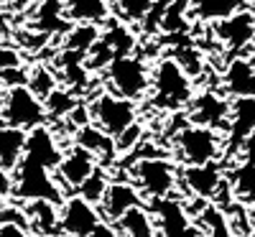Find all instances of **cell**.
I'll return each mask as SVG.
<instances>
[{
	"label": "cell",
	"mask_w": 255,
	"mask_h": 237,
	"mask_svg": "<svg viewBox=\"0 0 255 237\" xmlns=\"http://www.w3.org/2000/svg\"><path fill=\"white\" fill-rule=\"evenodd\" d=\"M31 31L44 36H67L72 31V20L67 18L64 0H38L31 15Z\"/></svg>",
	"instance_id": "14"
},
{
	"label": "cell",
	"mask_w": 255,
	"mask_h": 237,
	"mask_svg": "<svg viewBox=\"0 0 255 237\" xmlns=\"http://www.w3.org/2000/svg\"><path fill=\"white\" fill-rule=\"evenodd\" d=\"M90 118L97 122L102 133L120 138L128 127L138 122V107L133 100L118 97L113 92H100L90 105Z\"/></svg>",
	"instance_id": "7"
},
{
	"label": "cell",
	"mask_w": 255,
	"mask_h": 237,
	"mask_svg": "<svg viewBox=\"0 0 255 237\" xmlns=\"http://www.w3.org/2000/svg\"><path fill=\"white\" fill-rule=\"evenodd\" d=\"M130 176L135 179V186L148 199H168L176 191L179 171L176 163H171L163 156H143L133 163Z\"/></svg>",
	"instance_id": "2"
},
{
	"label": "cell",
	"mask_w": 255,
	"mask_h": 237,
	"mask_svg": "<svg viewBox=\"0 0 255 237\" xmlns=\"http://www.w3.org/2000/svg\"><path fill=\"white\" fill-rule=\"evenodd\" d=\"M225 92L238 100V97H255V67L248 59H232L222 74Z\"/></svg>",
	"instance_id": "18"
},
{
	"label": "cell",
	"mask_w": 255,
	"mask_h": 237,
	"mask_svg": "<svg viewBox=\"0 0 255 237\" xmlns=\"http://www.w3.org/2000/svg\"><path fill=\"white\" fill-rule=\"evenodd\" d=\"M156 0H110V8L123 23H143Z\"/></svg>",
	"instance_id": "29"
},
{
	"label": "cell",
	"mask_w": 255,
	"mask_h": 237,
	"mask_svg": "<svg viewBox=\"0 0 255 237\" xmlns=\"http://www.w3.org/2000/svg\"><path fill=\"white\" fill-rule=\"evenodd\" d=\"M189 122L212 127V130H227L230 122V102L215 92H202L189 102Z\"/></svg>",
	"instance_id": "10"
},
{
	"label": "cell",
	"mask_w": 255,
	"mask_h": 237,
	"mask_svg": "<svg viewBox=\"0 0 255 237\" xmlns=\"http://www.w3.org/2000/svg\"><path fill=\"white\" fill-rule=\"evenodd\" d=\"M36 3H38V0H8L10 10H28V8H33Z\"/></svg>",
	"instance_id": "40"
},
{
	"label": "cell",
	"mask_w": 255,
	"mask_h": 237,
	"mask_svg": "<svg viewBox=\"0 0 255 237\" xmlns=\"http://www.w3.org/2000/svg\"><path fill=\"white\" fill-rule=\"evenodd\" d=\"M181 179L186 189L202 199H215L225 186V176H222V168L217 166V161L204 163V166H186L181 171Z\"/></svg>",
	"instance_id": "15"
},
{
	"label": "cell",
	"mask_w": 255,
	"mask_h": 237,
	"mask_svg": "<svg viewBox=\"0 0 255 237\" xmlns=\"http://www.w3.org/2000/svg\"><path fill=\"white\" fill-rule=\"evenodd\" d=\"M77 145L82 148H87L90 153L97 158V163L105 168V166H110L115 158H118V143L113 135L108 133H102L97 125H84L77 130Z\"/></svg>",
	"instance_id": "19"
},
{
	"label": "cell",
	"mask_w": 255,
	"mask_h": 237,
	"mask_svg": "<svg viewBox=\"0 0 255 237\" xmlns=\"http://www.w3.org/2000/svg\"><path fill=\"white\" fill-rule=\"evenodd\" d=\"M227 184L240 204L255 207V166L253 163H240L238 168H232Z\"/></svg>",
	"instance_id": "26"
},
{
	"label": "cell",
	"mask_w": 255,
	"mask_h": 237,
	"mask_svg": "<svg viewBox=\"0 0 255 237\" xmlns=\"http://www.w3.org/2000/svg\"><path fill=\"white\" fill-rule=\"evenodd\" d=\"M108 186H110V179H108V174H105V168L102 166H97L95 171H92V176L84 181L79 189H77V197H82V199H87L90 204H100L102 202V197H105V191H108Z\"/></svg>",
	"instance_id": "32"
},
{
	"label": "cell",
	"mask_w": 255,
	"mask_h": 237,
	"mask_svg": "<svg viewBox=\"0 0 255 237\" xmlns=\"http://www.w3.org/2000/svg\"><path fill=\"white\" fill-rule=\"evenodd\" d=\"M250 133H255V97H238L230 102V122H227L230 145L240 148Z\"/></svg>",
	"instance_id": "17"
},
{
	"label": "cell",
	"mask_w": 255,
	"mask_h": 237,
	"mask_svg": "<svg viewBox=\"0 0 255 237\" xmlns=\"http://www.w3.org/2000/svg\"><path fill=\"white\" fill-rule=\"evenodd\" d=\"M245 5V0H191L189 3V15L204 23H220V20L235 15Z\"/></svg>",
	"instance_id": "22"
},
{
	"label": "cell",
	"mask_w": 255,
	"mask_h": 237,
	"mask_svg": "<svg viewBox=\"0 0 255 237\" xmlns=\"http://www.w3.org/2000/svg\"><path fill=\"white\" fill-rule=\"evenodd\" d=\"M67 8V18L74 23H90V26H100L110 20V0H64Z\"/></svg>",
	"instance_id": "21"
},
{
	"label": "cell",
	"mask_w": 255,
	"mask_h": 237,
	"mask_svg": "<svg viewBox=\"0 0 255 237\" xmlns=\"http://www.w3.org/2000/svg\"><path fill=\"white\" fill-rule=\"evenodd\" d=\"M0 90H3V87H0ZM0 97H3V95H0Z\"/></svg>",
	"instance_id": "42"
},
{
	"label": "cell",
	"mask_w": 255,
	"mask_h": 237,
	"mask_svg": "<svg viewBox=\"0 0 255 237\" xmlns=\"http://www.w3.org/2000/svg\"><path fill=\"white\" fill-rule=\"evenodd\" d=\"M61 156H64V150L59 148V143H56V138H54V133L49 130V127L41 125V127H33V130L28 133L26 156L23 158H28V161L38 163V166H44L49 171H56Z\"/></svg>",
	"instance_id": "16"
},
{
	"label": "cell",
	"mask_w": 255,
	"mask_h": 237,
	"mask_svg": "<svg viewBox=\"0 0 255 237\" xmlns=\"http://www.w3.org/2000/svg\"><path fill=\"white\" fill-rule=\"evenodd\" d=\"M97 158L90 153L87 148H82V145H72L69 150H64V156L56 166V181L64 184V186H69V189H79L84 181H87L92 176V171L97 168Z\"/></svg>",
	"instance_id": "11"
},
{
	"label": "cell",
	"mask_w": 255,
	"mask_h": 237,
	"mask_svg": "<svg viewBox=\"0 0 255 237\" xmlns=\"http://www.w3.org/2000/svg\"><path fill=\"white\" fill-rule=\"evenodd\" d=\"M100 26H90V23H79L74 26L67 38H64V51H74V54H82V56H87L90 49L100 41Z\"/></svg>",
	"instance_id": "28"
},
{
	"label": "cell",
	"mask_w": 255,
	"mask_h": 237,
	"mask_svg": "<svg viewBox=\"0 0 255 237\" xmlns=\"http://www.w3.org/2000/svg\"><path fill=\"white\" fill-rule=\"evenodd\" d=\"M51 174L54 171L23 158L13 176V197L20 202H59L61 184Z\"/></svg>",
	"instance_id": "4"
},
{
	"label": "cell",
	"mask_w": 255,
	"mask_h": 237,
	"mask_svg": "<svg viewBox=\"0 0 255 237\" xmlns=\"http://www.w3.org/2000/svg\"><path fill=\"white\" fill-rule=\"evenodd\" d=\"M13 194V176H8V171L0 168V199H5Z\"/></svg>",
	"instance_id": "37"
},
{
	"label": "cell",
	"mask_w": 255,
	"mask_h": 237,
	"mask_svg": "<svg viewBox=\"0 0 255 237\" xmlns=\"http://www.w3.org/2000/svg\"><path fill=\"white\" fill-rule=\"evenodd\" d=\"M0 225H18V227L28 230V217H26V212L18 209V207H3L0 209Z\"/></svg>",
	"instance_id": "35"
},
{
	"label": "cell",
	"mask_w": 255,
	"mask_h": 237,
	"mask_svg": "<svg viewBox=\"0 0 255 237\" xmlns=\"http://www.w3.org/2000/svg\"><path fill=\"white\" fill-rule=\"evenodd\" d=\"M44 120H46V107L28 87L5 90V95L0 97V122L31 133L33 127L44 125Z\"/></svg>",
	"instance_id": "5"
},
{
	"label": "cell",
	"mask_w": 255,
	"mask_h": 237,
	"mask_svg": "<svg viewBox=\"0 0 255 237\" xmlns=\"http://www.w3.org/2000/svg\"><path fill=\"white\" fill-rule=\"evenodd\" d=\"M100 44L110 51L113 59L130 56L133 49H135V36H133V31L128 28L125 23H113V26H108L100 33Z\"/></svg>",
	"instance_id": "25"
},
{
	"label": "cell",
	"mask_w": 255,
	"mask_h": 237,
	"mask_svg": "<svg viewBox=\"0 0 255 237\" xmlns=\"http://www.w3.org/2000/svg\"><path fill=\"white\" fill-rule=\"evenodd\" d=\"M90 237H120V235H118V230H115L113 225H108V222H100V225H97V230H95Z\"/></svg>",
	"instance_id": "39"
},
{
	"label": "cell",
	"mask_w": 255,
	"mask_h": 237,
	"mask_svg": "<svg viewBox=\"0 0 255 237\" xmlns=\"http://www.w3.org/2000/svg\"><path fill=\"white\" fill-rule=\"evenodd\" d=\"M26 87L44 102L54 90H59L56 87V74L49 69V67H44V64H38V67H33V69H28V82H26Z\"/></svg>",
	"instance_id": "31"
},
{
	"label": "cell",
	"mask_w": 255,
	"mask_h": 237,
	"mask_svg": "<svg viewBox=\"0 0 255 237\" xmlns=\"http://www.w3.org/2000/svg\"><path fill=\"white\" fill-rule=\"evenodd\" d=\"M133 207H143V194L138 191V186L128 184V181H110L108 191L100 202V214L102 222L115 225L125 212H130Z\"/></svg>",
	"instance_id": "12"
},
{
	"label": "cell",
	"mask_w": 255,
	"mask_h": 237,
	"mask_svg": "<svg viewBox=\"0 0 255 237\" xmlns=\"http://www.w3.org/2000/svg\"><path fill=\"white\" fill-rule=\"evenodd\" d=\"M197 227H199L202 237H232L227 214L220 207H215V204H207L199 212V225Z\"/></svg>",
	"instance_id": "27"
},
{
	"label": "cell",
	"mask_w": 255,
	"mask_h": 237,
	"mask_svg": "<svg viewBox=\"0 0 255 237\" xmlns=\"http://www.w3.org/2000/svg\"><path fill=\"white\" fill-rule=\"evenodd\" d=\"M100 222H102L100 209L95 204H90L87 199L77 197V194L61 204L59 227H61L64 237H90Z\"/></svg>",
	"instance_id": "9"
},
{
	"label": "cell",
	"mask_w": 255,
	"mask_h": 237,
	"mask_svg": "<svg viewBox=\"0 0 255 237\" xmlns=\"http://www.w3.org/2000/svg\"><path fill=\"white\" fill-rule=\"evenodd\" d=\"M176 153L186 166H204V163H215L222 153V135L212 127L202 125H184L176 133Z\"/></svg>",
	"instance_id": "6"
},
{
	"label": "cell",
	"mask_w": 255,
	"mask_h": 237,
	"mask_svg": "<svg viewBox=\"0 0 255 237\" xmlns=\"http://www.w3.org/2000/svg\"><path fill=\"white\" fill-rule=\"evenodd\" d=\"M151 90H153V105L161 110H181L194 100L191 77L184 72V67L174 56H166L156 64V69L151 72Z\"/></svg>",
	"instance_id": "1"
},
{
	"label": "cell",
	"mask_w": 255,
	"mask_h": 237,
	"mask_svg": "<svg viewBox=\"0 0 255 237\" xmlns=\"http://www.w3.org/2000/svg\"><path fill=\"white\" fill-rule=\"evenodd\" d=\"M240 150H243V156H245V163H253V166H255V133H250V135L243 140Z\"/></svg>",
	"instance_id": "36"
},
{
	"label": "cell",
	"mask_w": 255,
	"mask_h": 237,
	"mask_svg": "<svg viewBox=\"0 0 255 237\" xmlns=\"http://www.w3.org/2000/svg\"><path fill=\"white\" fill-rule=\"evenodd\" d=\"M191 0H168L163 18H161V31L166 33H181L186 31V15H189Z\"/></svg>",
	"instance_id": "30"
},
{
	"label": "cell",
	"mask_w": 255,
	"mask_h": 237,
	"mask_svg": "<svg viewBox=\"0 0 255 237\" xmlns=\"http://www.w3.org/2000/svg\"><path fill=\"white\" fill-rule=\"evenodd\" d=\"M26 217H28V230L36 232L38 237H49V235L61 232L59 212H56L54 202H28Z\"/></svg>",
	"instance_id": "23"
},
{
	"label": "cell",
	"mask_w": 255,
	"mask_h": 237,
	"mask_svg": "<svg viewBox=\"0 0 255 237\" xmlns=\"http://www.w3.org/2000/svg\"><path fill=\"white\" fill-rule=\"evenodd\" d=\"M26 140H28L26 130H18V127L0 122V168L3 171L18 168V163L26 156Z\"/></svg>",
	"instance_id": "20"
},
{
	"label": "cell",
	"mask_w": 255,
	"mask_h": 237,
	"mask_svg": "<svg viewBox=\"0 0 255 237\" xmlns=\"http://www.w3.org/2000/svg\"><path fill=\"white\" fill-rule=\"evenodd\" d=\"M0 10H3V0H0Z\"/></svg>",
	"instance_id": "41"
},
{
	"label": "cell",
	"mask_w": 255,
	"mask_h": 237,
	"mask_svg": "<svg viewBox=\"0 0 255 237\" xmlns=\"http://www.w3.org/2000/svg\"><path fill=\"white\" fill-rule=\"evenodd\" d=\"M215 36L230 51H240L255 41V15L250 10H240L220 23H215Z\"/></svg>",
	"instance_id": "13"
},
{
	"label": "cell",
	"mask_w": 255,
	"mask_h": 237,
	"mask_svg": "<svg viewBox=\"0 0 255 237\" xmlns=\"http://www.w3.org/2000/svg\"><path fill=\"white\" fill-rule=\"evenodd\" d=\"M44 107H46V118H69L72 110L77 107V97L72 95V90H54L46 100H44Z\"/></svg>",
	"instance_id": "33"
},
{
	"label": "cell",
	"mask_w": 255,
	"mask_h": 237,
	"mask_svg": "<svg viewBox=\"0 0 255 237\" xmlns=\"http://www.w3.org/2000/svg\"><path fill=\"white\" fill-rule=\"evenodd\" d=\"M23 67V56L15 46H0V72H8V69H18Z\"/></svg>",
	"instance_id": "34"
},
{
	"label": "cell",
	"mask_w": 255,
	"mask_h": 237,
	"mask_svg": "<svg viewBox=\"0 0 255 237\" xmlns=\"http://www.w3.org/2000/svg\"><path fill=\"white\" fill-rule=\"evenodd\" d=\"M148 212H151V217L156 222V232L161 237H202L199 227L189 222V214H186L184 204L174 197L153 199Z\"/></svg>",
	"instance_id": "8"
},
{
	"label": "cell",
	"mask_w": 255,
	"mask_h": 237,
	"mask_svg": "<svg viewBox=\"0 0 255 237\" xmlns=\"http://www.w3.org/2000/svg\"><path fill=\"white\" fill-rule=\"evenodd\" d=\"M108 77L110 92L125 100L138 102L145 97V92L151 90V69L145 67V61L140 56H118L110 61V67L105 69Z\"/></svg>",
	"instance_id": "3"
},
{
	"label": "cell",
	"mask_w": 255,
	"mask_h": 237,
	"mask_svg": "<svg viewBox=\"0 0 255 237\" xmlns=\"http://www.w3.org/2000/svg\"><path fill=\"white\" fill-rule=\"evenodd\" d=\"M0 237H28V230L18 225H0Z\"/></svg>",
	"instance_id": "38"
},
{
	"label": "cell",
	"mask_w": 255,
	"mask_h": 237,
	"mask_svg": "<svg viewBox=\"0 0 255 237\" xmlns=\"http://www.w3.org/2000/svg\"><path fill=\"white\" fill-rule=\"evenodd\" d=\"M120 237H156V222L145 207H133L113 225Z\"/></svg>",
	"instance_id": "24"
}]
</instances>
